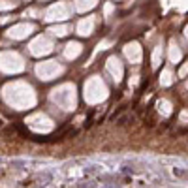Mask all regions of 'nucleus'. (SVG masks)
Wrapping results in <instances>:
<instances>
[{
	"label": "nucleus",
	"instance_id": "7ed1b4c3",
	"mask_svg": "<svg viewBox=\"0 0 188 188\" xmlns=\"http://www.w3.org/2000/svg\"><path fill=\"white\" fill-rule=\"evenodd\" d=\"M40 181H51V175L49 173H40Z\"/></svg>",
	"mask_w": 188,
	"mask_h": 188
},
{
	"label": "nucleus",
	"instance_id": "f03ea898",
	"mask_svg": "<svg viewBox=\"0 0 188 188\" xmlns=\"http://www.w3.org/2000/svg\"><path fill=\"white\" fill-rule=\"evenodd\" d=\"M98 169H102V168H98V166H89V168H85V173H96Z\"/></svg>",
	"mask_w": 188,
	"mask_h": 188
},
{
	"label": "nucleus",
	"instance_id": "f257e3e1",
	"mask_svg": "<svg viewBox=\"0 0 188 188\" xmlns=\"http://www.w3.org/2000/svg\"><path fill=\"white\" fill-rule=\"evenodd\" d=\"M173 175L177 179H188V169L186 168H173Z\"/></svg>",
	"mask_w": 188,
	"mask_h": 188
}]
</instances>
